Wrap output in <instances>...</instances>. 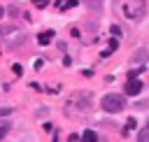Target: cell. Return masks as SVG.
<instances>
[{"label":"cell","instance_id":"cell-10","mask_svg":"<svg viewBox=\"0 0 149 142\" xmlns=\"http://www.w3.org/2000/svg\"><path fill=\"white\" fill-rule=\"evenodd\" d=\"M33 2H35L37 7H44V5H47V0H33Z\"/></svg>","mask_w":149,"mask_h":142},{"label":"cell","instance_id":"cell-1","mask_svg":"<svg viewBox=\"0 0 149 142\" xmlns=\"http://www.w3.org/2000/svg\"><path fill=\"white\" fill-rule=\"evenodd\" d=\"M126 107V100L119 95V93H107V95H102V109L105 112H121Z\"/></svg>","mask_w":149,"mask_h":142},{"label":"cell","instance_id":"cell-8","mask_svg":"<svg viewBox=\"0 0 149 142\" xmlns=\"http://www.w3.org/2000/svg\"><path fill=\"white\" fill-rule=\"evenodd\" d=\"M137 140H140V142H149V128H147V130H140V133H137Z\"/></svg>","mask_w":149,"mask_h":142},{"label":"cell","instance_id":"cell-6","mask_svg":"<svg viewBox=\"0 0 149 142\" xmlns=\"http://www.w3.org/2000/svg\"><path fill=\"white\" fill-rule=\"evenodd\" d=\"M114 49H116V40H114V37H112V40H109V47H107V49H105V51H102V58H107V56H109V54H112V51H114Z\"/></svg>","mask_w":149,"mask_h":142},{"label":"cell","instance_id":"cell-7","mask_svg":"<svg viewBox=\"0 0 149 142\" xmlns=\"http://www.w3.org/2000/svg\"><path fill=\"white\" fill-rule=\"evenodd\" d=\"M81 140H86V142H95V140H98V135H95L93 130H84V135H81Z\"/></svg>","mask_w":149,"mask_h":142},{"label":"cell","instance_id":"cell-3","mask_svg":"<svg viewBox=\"0 0 149 142\" xmlns=\"http://www.w3.org/2000/svg\"><path fill=\"white\" fill-rule=\"evenodd\" d=\"M140 91H142V81L135 79V77H130V79L126 81V93H128V95H137Z\"/></svg>","mask_w":149,"mask_h":142},{"label":"cell","instance_id":"cell-9","mask_svg":"<svg viewBox=\"0 0 149 142\" xmlns=\"http://www.w3.org/2000/svg\"><path fill=\"white\" fill-rule=\"evenodd\" d=\"M109 30H112V35H114V37H119V35H121V28H119V26H116V23H114V26H112V28H109Z\"/></svg>","mask_w":149,"mask_h":142},{"label":"cell","instance_id":"cell-4","mask_svg":"<svg viewBox=\"0 0 149 142\" xmlns=\"http://www.w3.org/2000/svg\"><path fill=\"white\" fill-rule=\"evenodd\" d=\"M149 58V51L147 49H137L135 54H133V63H140V65H144V61Z\"/></svg>","mask_w":149,"mask_h":142},{"label":"cell","instance_id":"cell-5","mask_svg":"<svg viewBox=\"0 0 149 142\" xmlns=\"http://www.w3.org/2000/svg\"><path fill=\"white\" fill-rule=\"evenodd\" d=\"M51 37H54V33H51V30H47V33H40V35H37V42H40V44H49V40H51Z\"/></svg>","mask_w":149,"mask_h":142},{"label":"cell","instance_id":"cell-2","mask_svg":"<svg viewBox=\"0 0 149 142\" xmlns=\"http://www.w3.org/2000/svg\"><path fill=\"white\" fill-rule=\"evenodd\" d=\"M123 12H126L130 19H140V16L144 14V0H128L126 7H123Z\"/></svg>","mask_w":149,"mask_h":142}]
</instances>
